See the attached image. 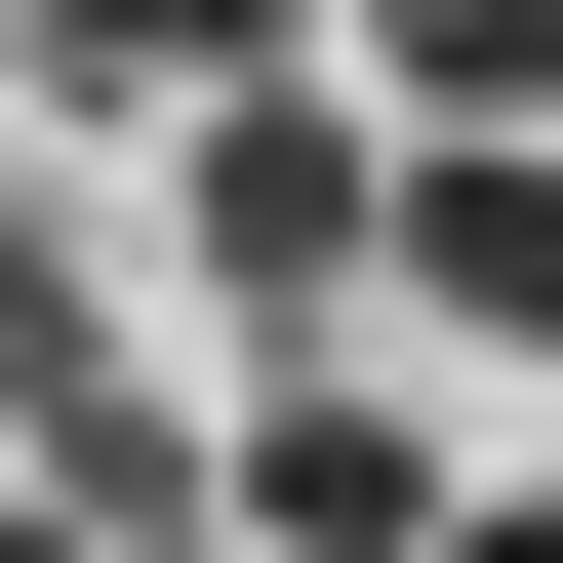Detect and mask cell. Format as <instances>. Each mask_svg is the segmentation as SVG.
I'll return each instance as SVG.
<instances>
[{
    "label": "cell",
    "instance_id": "obj_1",
    "mask_svg": "<svg viewBox=\"0 0 563 563\" xmlns=\"http://www.w3.org/2000/svg\"><path fill=\"white\" fill-rule=\"evenodd\" d=\"M363 242H402V162H363V121H322V81H201V282H242V322H322Z\"/></svg>",
    "mask_w": 563,
    "mask_h": 563
},
{
    "label": "cell",
    "instance_id": "obj_2",
    "mask_svg": "<svg viewBox=\"0 0 563 563\" xmlns=\"http://www.w3.org/2000/svg\"><path fill=\"white\" fill-rule=\"evenodd\" d=\"M483 483L402 443V402H242V483H201V563H443Z\"/></svg>",
    "mask_w": 563,
    "mask_h": 563
},
{
    "label": "cell",
    "instance_id": "obj_3",
    "mask_svg": "<svg viewBox=\"0 0 563 563\" xmlns=\"http://www.w3.org/2000/svg\"><path fill=\"white\" fill-rule=\"evenodd\" d=\"M402 322H443V363H563V121H523V162H402Z\"/></svg>",
    "mask_w": 563,
    "mask_h": 563
},
{
    "label": "cell",
    "instance_id": "obj_4",
    "mask_svg": "<svg viewBox=\"0 0 563 563\" xmlns=\"http://www.w3.org/2000/svg\"><path fill=\"white\" fill-rule=\"evenodd\" d=\"M322 41H363L443 162H523V121H563V0H322Z\"/></svg>",
    "mask_w": 563,
    "mask_h": 563
},
{
    "label": "cell",
    "instance_id": "obj_5",
    "mask_svg": "<svg viewBox=\"0 0 563 563\" xmlns=\"http://www.w3.org/2000/svg\"><path fill=\"white\" fill-rule=\"evenodd\" d=\"M41 81H322V0H41Z\"/></svg>",
    "mask_w": 563,
    "mask_h": 563
},
{
    "label": "cell",
    "instance_id": "obj_6",
    "mask_svg": "<svg viewBox=\"0 0 563 563\" xmlns=\"http://www.w3.org/2000/svg\"><path fill=\"white\" fill-rule=\"evenodd\" d=\"M0 563H81V523H41V483H0Z\"/></svg>",
    "mask_w": 563,
    "mask_h": 563
},
{
    "label": "cell",
    "instance_id": "obj_7",
    "mask_svg": "<svg viewBox=\"0 0 563 563\" xmlns=\"http://www.w3.org/2000/svg\"><path fill=\"white\" fill-rule=\"evenodd\" d=\"M443 563H563V523H443Z\"/></svg>",
    "mask_w": 563,
    "mask_h": 563
},
{
    "label": "cell",
    "instance_id": "obj_8",
    "mask_svg": "<svg viewBox=\"0 0 563 563\" xmlns=\"http://www.w3.org/2000/svg\"><path fill=\"white\" fill-rule=\"evenodd\" d=\"M162 563H201V523H162Z\"/></svg>",
    "mask_w": 563,
    "mask_h": 563
}]
</instances>
